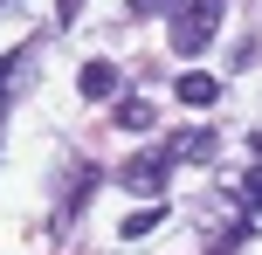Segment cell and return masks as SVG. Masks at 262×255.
<instances>
[{
	"instance_id": "obj_1",
	"label": "cell",
	"mask_w": 262,
	"mask_h": 255,
	"mask_svg": "<svg viewBox=\"0 0 262 255\" xmlns=\"http://www.w3.org/2000/svg\"><path fill=\"white\" fill-rule=\"evenodd\" d=\"M214 28H221V0H172V49L180 55H200L214 41Z\"/></svg>"
},
{
	"instance_id": "obj_2",
	"label": "cell",
	"mask_w": 262,
	"mask_h": 255,
	"mask_svg": "<svg viewBox=\"0 0 262 255\" xmlns=\"http://www.w3.org/2000/svg\"><path fill=\"white\" fill-rule=\"evenodd\" d=\"M172 166H180V159H172V145H145L138 152V159H124V187L131 193H166V173H172Z\"/></svg>"
},
{
	"instance_id": "obj_3",
	"label": "cell",
	"mask_w": 262,
	"mask_h": 255,
	"mask_svg": "<svg viewBox=\"0 0 262 255\" xmlns=\"http://www.w3.org/2000/svg\"><path fill=\"white\" fill-rule=\"evenodd\" d=\"M76 90L90 97V104L118 97V62H104V55H97V62H83V69H76Z\"/></svg>"
},
{
	"instance_id": "obj_4",
	"label": "cell",
	"mask_w": 262,
	"mask_h": 255,
	"mask_svg": "<svg viewBox=\"0 0 262 255\" xmlns=\"http://www.w3.org/2000/svg\"><path fill=\"white\" fill-rule=\"evenodd\" d=\"M172 97H180V104H186V110H207V104H214V97H221V83H214V76H207V69H186V76H180V83H172Z\"/></svg>"
},
{
	"instance_id": "obj_5",
	"label": "cell",
	"mask_w": 262,
	"mask_h": 255,
	"mask_svg": "<svg viewBox=\"0 0 262 255\" xmlns=\"http://www.w3.org/2000/svg\"><path fill=\"white\" fill-rule=\"evenodd\" d=\"M166 145H172V159H186V166H214L221 138L214 131H180V138H166Z\"/></svg>"
},
{
	"instance_id": "obj_6",
	"label": "cell",
	"mask_w": 262,
	"mask_h": 255,
	"mask_svg": "<svg viewBox=\"0 0 262 255\" xmlns=\"http://www.w3.org/2000/svg\"><path fill=\"white\" fill-rule=\"evenodd\" d=\"M111 124H118V131H152V104H145V97H124V104L111 110Z\"/></svg>"
},
{
	"instance_id": "obj_7",
	"label": "cell",
	"mask_w": 262,
	"mask_h": 255,
	"mask_svg": "<svg viewBox=\"0 0 262 255\" xmlns=\"http://www.w3.org/2000/svg\"><path fill=\"white\" fill-rule=\"evenodd\" d=\"M159 228H166V200H159V207H138L118 235H124V242H145V235H159Z\"/></svg>"
},
{
	"instance_id": "obj_8",
	"label": "cell",
	"mask_w": 262,
	"mask_h": 255,
	"mask_svg": "<svg viewBox=\"0 0 262 255\" xmlns=\"http://www.w3.org/2000/svg\"><path fill=\"white\" fill-rule=\"evenodd\" d=\"M242 200H249V207H262V166L249 173V187H242Z\"/></svg>"
},
{
	"instance_id": "obj_9",
	"label": "cell",
	"mask_w": 262,
	"mask_h": 255,
	"mask_svg": "<svg viewBox=\"0 0 262 255\" xmlns=\"http://www.w3.org/2000/svg\"><path fill=\"white\" fill-rule=\"evenodd\" d=\"M76 14H83V0H55V21H62V28L76 21Z\"/></svg>"
},
{
	"instance_id": "obj_10",
	"label": "cell",
	"mask_w": 262,
	"mask_h": 255,
	"mask_svg": "<svg viewBox=\"0 0 262 255\" xmlns=\"http://www.w3.org/2000/svg\"><path fill=\"white\" fill-rule=\"evenodd\" d=\"M131 14H172V0H131Z\"/></svg>"
},
{
	"instance_id": "obj_11",
	"label": "cell",
	"mask_w": 262,
	"mask_h": 255,
	"mask_svg": "<svg viewBox=\"0 0 262 255\" xmlns=\"http://www.w3.org/2000/svg\"><path fill=\"white\" fill-rule=\"evenodd\" d=\"M249 152H255V166H262V131H249Z\"/></svg>"
},
{
	"instance_id": "obj_12",
	"label": "cell",
	"mask_w": 262,
	"mask_h": 255,
	"mask_svg": "<svg viewBox=\"0 0 262 255\" xmlns=\"http://www.w3.org/2000/svg\"><path fill=\"white\" fill-rule=\"evenodd\" d=\"M214 255H221V248H214Z\"/></svg>"
}]
</instances>
